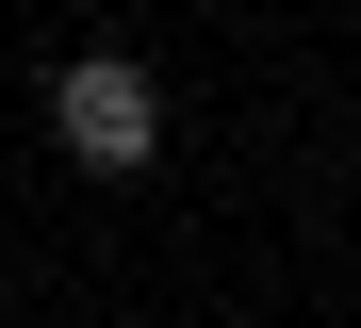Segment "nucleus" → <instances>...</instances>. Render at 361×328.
Segmentation results:
<instances>
[{
    "label": "nucleus",
    "mask_w": 361,
    "mask_h": 328,
    "mask_svg": "<svg viewBox=\"0 0 361 328\" xmlns=\"http://www.w3.org/2000/svg\"><path fill=\"white\" fill-rule=\"evenodd\" d=\"M49 131H66L82 164L132 181V164L164 148V99H148V66H115V49H99V66H66V83H49Z\"/></svg>",
    "instance_id": "nucleus-1"
}]
</instances>
